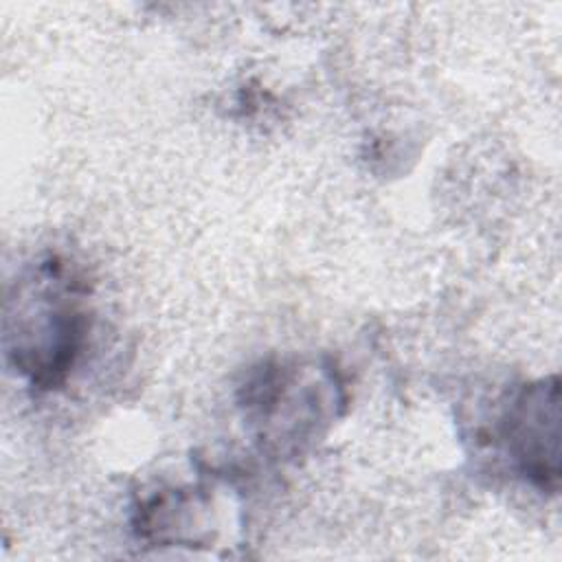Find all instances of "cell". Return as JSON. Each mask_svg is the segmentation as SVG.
Here are the masks:
<instances>
[{"instance_id":"cell-1","label":"cell","mask_w":562,"mask_h":562,"mask_svg":"<svg viewBox=\"0 0 562 562\" xmlns=\"http://www.w3.org/2000/svg\"><path fill=\"white\" fill-rule=\"evenodd\" d=\"M81 277L59 257L35 266L20 283L15 310H7L4 342L15 369L37 386L66 378L81 353L88 314Z\"/></svg>"},{"instance_id":"cell-2","label":"cell","mask_w":562,"mask_h":562,"mask_svg":"<svg viewBox=\"0 0 562 562\" xmlns=\"http://www.w3.org/2000/svg\"><path fill=\"white\" fill-rule=\"evenodd\" d=\"M498 432L518 472L536 487L553 492L560 479L558 378L522 386L503 411Z\"/></svg>"}]
</instances>
